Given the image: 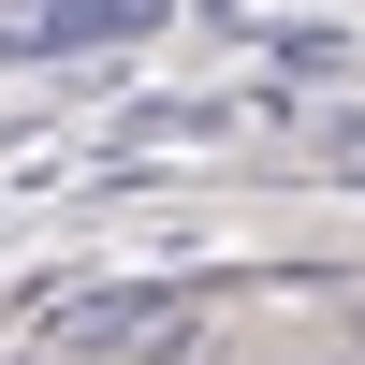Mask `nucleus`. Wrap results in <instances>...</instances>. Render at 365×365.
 <instances>
[{"label":"nucleus","instance_id":"1","mask_svg":"<svg viewBox=\"0 0 365 365\" xmlns=\"http://www.w3.org/2000/svg\"><path fill=\"white\" fill-rule=\"evenodd\" d=\"M190 336V307H161V292H88V307H58V351H175Z\"/></svg>","mask_w":365,"mask_h":365}]
</instances>
